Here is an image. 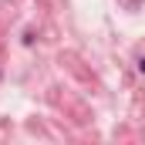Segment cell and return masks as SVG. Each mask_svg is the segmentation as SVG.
Instances as JSON below:
<instances>
[{
    "instance_id": "obj_1",
    "label": "cell",
    "mask_w": 145,
    "mask_h": 145,
    "mask_svg": "<svg viewBox=\"0 0 145 145\" xmlns=\"http://www.w3.org/2000/svg\"><path fill=\"white\" fill-rule=\"evenodd\" d=\"M138 71H142V74H145V57H142V61H138Z\"/></svg>"
}]
</instances>
